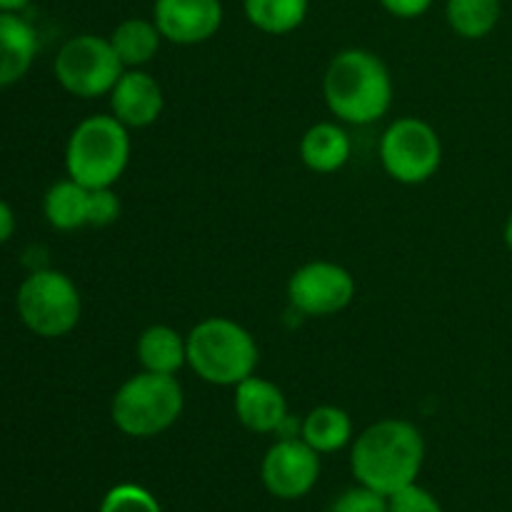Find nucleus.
I'll return each instance as SVG.
<instances>
[{"mask_svg":"<svg viewBox=\"0 0 512 512\" xmlns=\"http://www.w3.org/2000/svg\"><path fill=\"white\" fill-rule=\"evenodd\" d=\"M323 95L330 113L338 120L350 125H373L393 105V78L378 53L348 48L328 63Z\"/></svg>","mask_w":512,"mask_h":512,"instance_id":"nucleus-2","label":"nucleus"},{"mask_svg":"<svg viewBox=\"0 0 512 512\" xmlns=\"http://www.w3.org/2000/svg\"><path fill=\"white\" fill-rule=\"evenodd\" d=\"M15 233V215L5 200H0V245L8 243Z\"/></svg>","mask_w":512,"mask_h":512,"instance_id":"nucleus-27","label":"nucleus"},{"mask_svg":"<svg viewBox=\"0 0 512 512\" xmlns=\"http://www.w3.org/2000/svg\"><path fill=\"white\" fill-rule=\"evenodd\" d=\"M350 150L348 133L335 123H315L300 140V158L313 173L328 175L340 170L350 160Z\"/></svg>","mask_w":512,"mask_h":512,"instance_id":"nucleus-15","label":"nucleus"},{"mask_svg":"<svg viewBox=\"0 0 512 512\" xmlns=\"http://www.w3.org/2000/svg\"><path fill=\"white\" fill-rule=\"evenodd\" d=\"M188 365L200 380L220 388H235L258 368V343L230 318H205L185 338Z\"/></svg>","mask_w":512,"mask_h":512,"instance_id":"nucleus-3","label":"nucleus"},{"mask_svg":"<svg viewBox=\"0 0 512 512\" xmlns=\"http://www.w3.org/2000/svg\"><path fill=\"white\" fill-rule=\"evenodd\" d=\"M235 415L250 433H278L288 420V400L275 383L250 375L235 385Z\"/></svg>","mask_w":512,"mask_h":512,"instance_id":"nucleus-13","label":"nucleus"},{"mask_svg":"<svg viewBox=\"0 0 512 512\" xmlns=\"http://www.w3.org/2000/svg\"><path fill=\"white\" fill-rule=\"evenodd\" d=\"M505 245H508V250L512 255V213H510L508 223H505Z\"/></svg>","mask_w":512,"mask_h":512,"instance_id":"nucleus-29","label":"nucleus"},{"mask_svg":"<svg viewBox=\"0 0 512 512\" xmlns=\"http://www.w3.org/2000/svg\"><path fill=\"white\" fill-rule=\"evenodd\" d=\"M108 40L125 68H143L158 55L163 35L153 20L128 18L115 25Z\"/></svg>","mask_w":512,"mask_h":512,"instance_id":"nucleus-18","label":"nucleus"},{"mask_svg":"<svg viewBox=\"0 0 512 512\" xmlns=\"http://www.w3.org/2000/svg\"><path fill=\"white\" fill-rule=\"evenodd\" d=\"M388 512H443L433 493H428L420 485H408L388 498Z\"/></svg>","mask_w":512,"mask_h":512,"instance_id":"nucleus-24","label":"nucleus"},{"mask_svg":"<svg viewBox=\"0 0 512 512\" xmlns=\"http://www.w3.org/2000/svg\"><path fill=\"white\" fill-rule=\"evenodd\" d=\"M263 485L280 500L305 498L320 478V453L303 438H280L263 458Z\"/></svg>","mask_w":512,"mask_h":512,"instance_id":"nucleus-10","label":"nucleus"},{"mask_svg":"<svg viewBox=\"0 0 512 512\" xmlns=\"http://www.w3.org/2000/svg\"><path fill=\"white\" fill-rule=\"evenodd\" d=\"M503 0H448L445 18L453 33L465 40L488 38L500 23Z\"/></svg>","mask_w":512,"mask_h":512,"instance_id":"nucleus-21","label":"nucleus"},{"mask_svg":"<svg viewBox=\"0 0 512 512\" xmlns=\"http://www.w3.org/2000/svg\"><path fill=\"white\" fill-rule=\"evenodd\" d=\"M30 3H33V0H0V10H3V13H20V10L28 8Z\"/></svg>","mask_w":512,"mask_h":512,"instance_id":"nucleus-28","label":"nucleus"},{"mask_svg":"<svg viewBox=\"0 0 512 512\" xmlns=\"http://www.w3.org/2000/svg\"><path fill=\"white\" fill-rule=\"evenodd\" d=\"M88 203H90V190L75 183L73 178L58 180L50 185L43 200V213L45 220L53 225L55 230H78L88 225Z\"/></svg>","mask_w":512,"mask_h":512,"instance_id":"nucleus-19","label":"nucleus"},{"mask_svg":"<svg viewBox=\"0 0 512 512\" xmlns=\"http://www.w3.org/2000/svg\"><path fill=\"white\" fill-rule=\"evenodd\" d=\"M378 3L383 5V10H388L390 15L400 20L420 18V15L433 8V0H378Z\"/></svg>","mask_w":512,"mask_h":512,"instance_id":"nucleus-26","label":"nucleus"},{"mask_svg":"<svg viewBox=\"0 0 512 512\" xmlns=\"http://www.w3.org/2000/svg\"><path fill=\"white\" fill-rule=\"evenodd\" d=\"M98 512H163L153 493L133 483L115 485L105 493Z\"/></svg>","mask_w":512,"mask_h":512,"instance_id":"nucleus-22","label":"nucleus"},{"mask_svg":"<svg viewBox=\"0 0 512 512\" xmlns=\"http://www.w3.org/2000/svg\"><path fill=\"white\" fill-rule=\"evenodd\" d=\"M38 33L20 13L0 10V88L15 85L28 75L38 55Z\"/></svg>","mask_w":512,"mask_h":512,"instance_id":"nucleus-14","label":"nucleus"},{"mask_svg":"<svg viewBox=\"0 0 512 512\" xmlns=\"http://www.w3.org/2000/svg\"><path fill=\"white\" fill-rule=\"evenodd\" d=\"M120 218V200L113 193V188L90 190L88 203V225L93 228H108Z\"/></svg>","mask_w":512,"mask_h":512,"instance_id":"nucleus-25","label":"nucleus"},{"mask_svg":"<svg viewBox=\"0 0 512 512\" xmlns=\"http://www.w3.org/2000/svg\"><path fill=\"white\" fill-rule=\"evenodd\" d=\"M225 10L220 0H155L153 23L163 40L175 45H198L220 30Z\"/></svg>","mask_w":512,"mask_h":512,"instance_id":"nucleus-11","label":"nucleus"},{"mask_svg":"<svg viewBox=\"0 0 512 512\" xmlns=\"http://www.w3.org/2000/svg\"><path fill=\"white\" fill-rule=\"evenodd\" d=\"M380 163L393 180L420 185L433 178L443 163V143L430 123L398 118L380 138Z\"/></svg>","mask_w":512,"mask_h":512,"instance_id":"nucleus-8","label":"nucleus"},{"mask_svg":"<svg viewBox=\"0 0 512 512\" xmlns=\"http://www.w3.org/2000/svg\"><path fill=\"white\" fill-rule=\"evenodd\" d=\"M130 163L128 128L115 115L80 120L65 145L68 178L88 190L113 188Z\"/></svg>","mask_w":512,"mask_h":512,"instance_id":"nucleus-4","label":"nucleus"},{"mask_svg":"<svg viewBox=\"0 0 512 512\" xmlns=\"http://www.w3.org/2000/svg\"><path fill=\"white\" fill-rule=\"evenodd\" d=\"M163 105L165 98L160 83L140 68L125 70L110 90V115H115L125 128L153 125L163 113Z\"/></svg>","mask_w":512,"mask_h":512,"instance_id":"nucleus-12","label":"nucleus"},{"mask_svg":"<svg viewBox=\"0 0 512 512\" xmlns=\"http://www.w3.org/2000/svg\"><path fill=\"white\" fill-rule=\"evenodd\" d=\"M53 73L65 93L93 100L100 95H110L120 75L125 73V65L120 63L108 38L85 33L70 38L58 50Z\"/></svg>","mask_w":512,"mask_h":512,"instance_id":"nucleus-7","label":"nucleus"},{"mask_svg":"<svg viewBox=\"0 0 512 512\" xmlns=\"http://www.w3.org/2000/svg\"><path fill=\"white\" fill-rule=\"evenodd\" d=\"M355 278L343 265L315 260L295 270L288 280V300L298 313L310 318L338 315L353 303Z\"/></svg>","mask_w":512,"mask_h":512,"instance_id":"nucleus-9","label":"nucleus"},{"mask_svg":"<svg viewBox=\"0 0 512 512\" xmlns=\"http://www.w3.org/2000/svg\"><path fill=\"white\" fill-rule=\"evenodd\" d=\"M135 355L148 373L175 375L188 365V343L170 325H150L140 333Z\"/></svg>","mask_w":512,"mask_h":512,"instance_id":"nucleus-16","label":"nucleus"},{"mask_svg":"<svg viewBox=\"0 0 512 512\" xmlns=\"http://www.w3.org/2000/svg\"><path fill=\"white\" fill-rule=\"evenodd\" d=\"M425 463V440L408 420H378L358 435L350 450V468L365 488L393 495L418 480Z\"/></svg>","mask_w":512,"mask_h":512,"instance_id":"nucleus-1","label":"nucleus"},{"mask_svg":"<svg viewBox=\"0 0 512 512\" xmlns=\"http://www.w3.org/2000/svg\"><path fill=\"white\" fill-rule=\"evenodd\" d=\"M245 18L268 35H288L305 23L310 0H243Z\"/></svg>","mask_w":512,"mask_h":512,"instance_id":"nucleus-20","label":"nucleus"},{"mask_svg":"<svg viewBox=\"0 0 512 512\" xmlns=\"http://www.w3.org/2000/svg\"><path fill=\"white\" fill-rule=\"evenodd\" d=\"M183 408V385L175 375L143 370L115 390L110 418L128 438H155L178 423Z\"/></svg>","mask_w":512,"mask_h":512,"instance_id":"nucleus-5","label":"nucleus"},{"mask_svg":"<svg viewBox=\"0 0 512 512\" xmlns=\"http://www.w3.org/2000/svg\"><path fill=\"white\" fill-rule=\"evenodd\" d=\"M20 320L38 338H63L80 323L83 300L73 280L60 270H35L20 283L15 295Z\"/></svg>","mask_w":512,"mask_h":512,"instance_id":"nucleus-6","label":"nucleus"},{"mask_svg":"<svg viewBox=\"0 0 512 512\" xmlns=\"http://www.w3.org/2000/svg\"><path fill=\"white\" fill-rule=\"evenodd\" d=\"M330 512H388V495L358 485L338 495L330 505Z\"/></svg>","mask_w":512,"mask_h":512,"instance_id":"nucleus-23","label":"nucleus"},{"mask_svg":"<svg viewBox=\"0 0 512 512\" xmlns=\"http://www.w3.org/2000/svg\"><path fill=\"white\" fill-rule=\"evenodd\" d=\"M300 435L315 453H338L353 440V420L343 408L320 405L305 415Z\"/></svg>","mask_w":512,"mask_h":512,"instance_id":"nucleus-17","label":"nucleus"}]
</instances>
